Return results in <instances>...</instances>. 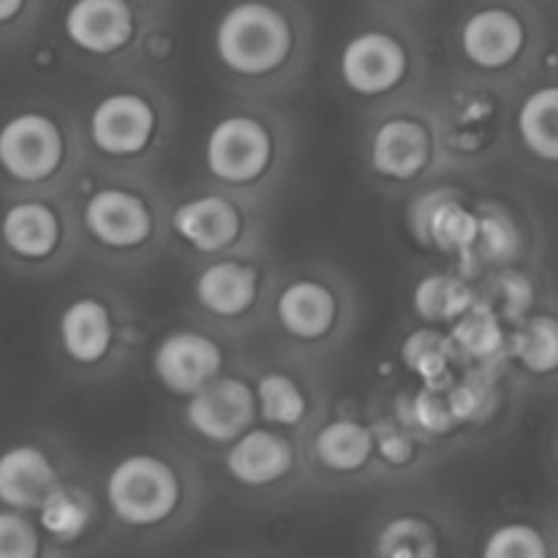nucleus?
Instances as JSON below:
<instances>
[{"instance_id":"obj_25","label":"nucleus","mask_w":558,"mask_h":558,"mask_svg":"<svg viewBox=\"0 0 558 558\" xmlns=\"http://www.w3.org/2000/svg\"><path fill=\"white\" fill-rule=\"evenodd\" d=\"M425 232L439 251H466L477 243L480 221L461 202H439L425 216Z\"/></svg>"},{"instance_id":"obj_13","label":"nucleus","mask_w":558,"mask_h":558,"mask_svg":"<svg viewBox=\"0 0 558 558\" xmlns=\"http://www.w3.org/2000/svg\"><path fill=\"white\" fill-rule=\"evenodd\" d=\"M63 223L41 199H16L0 213V245L20 262H44L60 248Z\"/></svg>"},{"instance_id":"obj_30","label":"nucleus","mask_w":558,"mask_h":558,"mask_svg":"<svg viewBox=\"0 0 558 558\" xmlns=\"http://www.w3.org/2000/svg\"><path fill=\"white\" fill-rule=\"evenodd\" d=\"M543 537L537 529L523 526V523H510V526L496 529L485 543V558H545Z\"/></svg>"},{"instance_id":"obj_2","label":"nucleus","mask_w":558,"mask_h":558,"mask_svg":"<svg viewBox=\"0 0 558 558\" xmlns=\"http://www.w3.org/2000/svg\"><path fill=\"white\" fill-rule=\"evenodd\" d=\"M107 507L131 529H153L167 523L183 499L178 469L153 452H134L114 463L104 483Z\"/></svg>"},{"instance_id":"obj_24","label":"nucleus","mask_w":558,"mask_h":558,"mask_svg":"<svg viewBox=\"0 0 558 558\" xmlns=\"http://www.w3.org/2000/svg\"><path fill=\"white\" fill-rule=\"evenodd\" d=\"M38 532L54 543H76L90 526V505L76 490L58 488L36 507Z\"/></svg>"},{"instance_id":"obj_11","label":"nucleus","mask_w":558,"mask_h":558,"mask_svg":"<svg viewBox=\"0 0 558 558\" xmlns=\"http://www.w3.org/2000/svg\"><path fill=\"white\" fill-rule=\"evenodd\" d=\"M63 33L80 52H120L134 36V14L125 0H74L63 14Z\"/></svg>"},{"instance_id":"obj_1","label":"nucleus","mask_w":558,"mask_h":558,"mask_svg":"<svg viewBox=\"0 0 558 558\" xmlns=\"http://www.w3.org/2000/svg\"><path fill=\"white\" fill-rule=\"evenodd\" d=\"M213 49L232 74L270 76L292 58V22L265 0H240L218 20Z\"/></svg>"},{"instance_id":"obj_3","label":"nucleus","mask_w":558,"mask_h":558,"mask_svg":"<svg viewBox=\"0 0 558 558\" xmlns=\"http://www.w3.org/2000/svg\"><path fill=\"white\" fill-rule=\"evenodd\" d=\"M65 140L58 120L22 109L0 123V172L16 185H41L58 174Z\"/></svg>"},{"instance_id":"obj_29","label":"nucleus","mask_w":558,"mask_h":558,"mask_svg":"<svg viewBox=\"0 0 558 558\" xmlns=\"http://www.w3.org/2000/svg\"><path fill=\"white\" fill-rule=\"evenodd\" d=\"M41 554V532L22 510H0V558H36Z\"/></svg>"},{"instance_id":"obj_6","label":"nucleus","mask_w":558,"mask_h":558,"mask_svg":"<svg viewBox=\"0 0 558 558\" xmlns=\"http://www.w3.org/2000/svg\"><path fill=\"white\" fill-rule=\"evenodd\" d=\"M156 109L145 96L114 90L98 98L87 118L93 147L109 158H134L147 150L156 134Z\"/></svg>"},{"instance_id":"obj_31","label":"nucleus","mask_w":558,"mask_h":558,"mask_svg":"<svg viewBox=\"0 0 558 558\" xmlns=\"http://www.w3.org/2000/svg\"><path fill=\"white\" fill-rule=\"evenodd\" d=\"M452 341L469 354H488L499 347V330L494 327L490 316L480 314V311H463L452 327Z\"/></svg>"},{"instance_id":"obj_4","label":"nucleus","mask_w":558,"mask_h":558,"mask_svg":"<svg viewBox=\"0 0 558 558\" xmlns=\"http://www.w3.org/2000/svg\"><path fill=\"white\" fill-rule=\"evenodd\" d=\"M272 131L254 114H227L213 123L205 140V167L218 183H256L272 167Z\"/></svg>"},{"instance_id":"obj_23","label":"nucleus","mask_w":558,"mask_h":558,"mask_svg":"<svg viewBox=\"0 0 558 558\" xmlns=\"http://www.w3.org/2000/svg\"><path fill=\"white\" fill-rule=\"evenodd\" d=\"M254 398L256 414L272 428H292V425L303 423L305 412H308L303 387L281 371L259 376V381L254 385Z\"/></svg>"},{"instance_id":"obj_8","label":"nucleus","mask_w":558,"mask_h":558,"mask_svg":"<svg viewBox=\"0 0 558 558\" xmlns=\"http://www.w3.org/2000/svg\"><path fill=\"white\" fill-rule=\"evenodd\" d=\"M153 376L167 392L180 398L221 376L223 352L210 336L199 330H172L153 349Z\"/></svg>"},{"instance_id":"obj_27","label":"nucleus","mask_w":558,"mask_h":558,"mask_svg":"<svg viewBox=\"0 0 558 558\" xmlns=\"http://www.w3.org/2000/svg\"><path fill=\"white\" fill-rule=\"evenodd\" d=\"M403 365L412 371L414 376L425 381V387H436L439 390L441 379L447 374V343L439 332L434 330H417L403 341L401 349Z\"/></svg>"},{"instance_id":"obj_32","label":"nucleus","mask_w":558,"mask_h":558,"mask_svg":"<svg viewBox=\"0 0 558 558\" xmlns=\"http://www.w3.org/2000/svg\"><path fill=\"white\" fill-rule=\"evenodd\" d=\"M414 423L420 428L430 430V434H447L456 425V417L450 412V403L441 398L436 387H425L417 398H414Z\"/></svg>"},{"instance_id":"obj_14","label":"nucleus","mask_w":558,"mask_h":558,"mask_svg":"<svg viewBox=\"0 0 558 558\" xmlns=\"http://www.w3.org/2000/svg\"><path fill=\"white\" fill-rule=\"evenodd\" d=\"M172 232L199 254H221L240 238L243 218L227 196L202 194L174 207Z\"/></svg>"},{"instance_id":"obj_33","label":"nucleus","mask_w":558,"mask_h":558,"mask_svg":"<svg viewBox=\"0 0 558 558\" xmlns=\"http://www.w3.org/2000/svg\"><path fill=\"white\" fill-rule=\"evenodd\" d=\"M376 450H381V456L390 463H407L412 458V439L401 430H387V436L376 439Z\"/></svg>"},{"instance_id":"obj_28","label":"nucleus","mask_w":558,"mask_h":558,"mask_svg":"<svg viewBox=\"0 0 558 558\" xmlns=\"http://www.w3.org/2000/svg\"><path fill=\"white\" fill-rule=\"evenodd\" d=\"M515 357L534 374H548L558 368V322L537 316L523 327L515 341Z\"/></svg>"},{"instance_id":"obj_34","label":"nucleus","mask_w":558,"mask_h":558,"mask_svg":"<svg viewBox=\"0 0 558 558\" xmlns=\"http://www.w3.org/2000/svg\"><path fill=\"white\" fill-rule=\"evenodd\" d=\"M25 3L27 0H0V27L11 25L22 14Z\"/></svg>"},{"instance_id":"obj_17","label":"nucleus","mask_w":558,"mask_h":558,"mask_svg":"<svg viewBox=\"0 0 558 558\" xmlns=\"http://www.w3.org/2000/svg\"><path fill=\"white\" fill-rule=\"evenodd\" d=\"M114 341L112 314L96 298H76L58 316V347L71 363H101Z\"/></svg>"},{"instance_id":"obj_15","label":"nucleus","mask_w":558,"mask_h":558,"mask_svg":"<svg viewBox=\"0 0 558 558\" xmlns=\"http://www.w3.org/2000/svg\"><path fill=\"white\" fill-rule=\"evenodd\" d=\"M341 305L336 292L316 278L289 281L276 298V319L294 341H322L336 327Z\"/></svg>"},{"instance_id":"obj_22","label":"nucleus","mask_w":558,"mask_h":558,"mask_svg":"<svg viewBox=\"0 0 558 558\" xmlns=\"http://www.w3.org/2000/svg\"><path fill=\"white\" fill-rule=\"evenodd\" d=\"M518 131L534 156L558 161V87H543L523 101Z\"/></svg>"},{"instance_id":"obj_16","label":"nucleus","mask_w":558,"mask_h":558,"mask_svg":"<svg viewBox=\"0 0 558 558\" xmlns=\"http://www.w3.org/2000/svg\"><path fill=\"white\" fill-rule=\"evenodd\" d=\"M58 485V469L38 445L22 441L0 452V507L36 512Z\"/></svg>"},{"instance_id":"obj_21","label":"nucleus","mask_w":558,"mask_h":558,"mask_svg":"<svg viewBox=\"0 0 558 558\" xmlns=\"http://www.w3.org/2000/svg\"><path fill=\"white\" fill-rule=\"evenodd\" d=\"M412 308L428 325L456 322L463 311L472 308V292L458 278L445 276V272H430L414 283Z\"/></svg>"},{"instance_id":"obj_7","label":"nucleus","mask_w":558,"mask_h":558,"mask_svg":"<svg viewBox=\"0 0 558 558\" xmlns=\"http://www.w3.org/2000/svg\"><path fill=\"white\" fill-rule=\"evenodd\" d=\"M256 420L254 387L234 376H216L202 390L189 396L185 425L196 436L216 445H229Z\"/></svg>"},{"instance_id":"obj_18","label":"nucleus","mask_w":558,"mask_h":558,"mask_svg":"<svg viewBox=\"0 0 558 558\" xmlns=\"http://www.w3.org/2000/svg\"><path fill=\"white\" fill-rule=\"evenodd\" d=\"M196 303L213 316L238 319L248 314L259 294V270L248 262L218 259L196 276Z\"/></svg>"},{"instance_id":"obj_10","label":"nucleus","mask_w":558,"mask_h":558,"mask_svg":"<svg viewBox=\"0 0 558 558\" xmlns=\"http://www.w3.org/2000/svg\"><path fill=\"white\" fill-rule=\"evenodd\" d=\"M434 158V140L425 123L414 118H390L374 131L368 161L376 174L396 183L420 178Z\"/></svg>"},{"instance_id":"obj_26","label":"nucleus","mask_w":558,"mask_h":558,"mask_svg":"<svg viewBox=\"0 0 558 558\" xmlns=\"http://www.w3.org/2000/svg\"><path fill=\"white\" fill-rule=\"evenodd\" d=\"M376 554L390 558H430L439 554L436 532L417 515L392 518L376 539Z\"/></svg>"},{"instance_id":"obj_19","label":"nucleus","mask_w":558,"mask_h":558,"mask_svg":"<svg viewBox=\"0 0 558 558\" xmlns=\"http://www.w3.org/2000/svg\"><path fill=\"white\" fill-rule=\"evenodd\" d=\"M461 49L480 69H505L521 54L523 25L507 9H480L463 22Z\"/></svg>"},{"instance_id":"obj_9","label":"nucleus","mask_w":558,"mask_h":558,"mask_svg":"<svg viewBox=\"0 0 558 558\" xmlns=\"http://www.w3.org/2000/svg\"><path fill=\"white\" fill-rule=\"evenodd\" d=\"M82 223L109 251L142 248L153 238V210L129 189H98L82 207Z\"/></svg>"},{"instance_id":"obj_5","label":"nucleus","mask_w":558,"mask_h":558,"mask_svg":"<svg viewBox=\"0 0 558 558\" xmlns=\"http://www.w3.org/2000/svg\"><path fill=\"white\" fill-rule=\"evenodd\" d=\"M338 74L354 96H387L407 80L409 52L392 33L363 31L343 44Z\"/></svg>"},{"instance_id":"obj_12","label":"nucleus","mask_w":558,"mask_h":558,"mask_svg":"<svg viewBox=\"0 0 558 558\" xmlns=\"http://www.w3.org/2000/svg\"><path fill=\"white\" fill-rule=\"evenodd\" d=\"M223 466L243 488H270L294 469V450L278 430L251 425L238 439L229 441Z\"/></svg>"},{"instance_id":"obj_20","label":"nucleus","mask_w":558,"mask_h":558,"mask_svg":"<svg viewBox=\"0 0 558 558\" xmlns=\"http://www.w3.org/2000/svg\"><path fill=\"white\" fill-rule=\"evenodd\" d=\"M376 452V436L357 420H330L314 436V456L338 474L360 472Z\"/></svg>"}]
</instances>
